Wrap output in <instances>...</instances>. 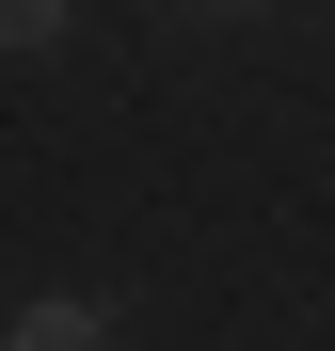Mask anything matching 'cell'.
Masks as SVG:
<instances>
[{
  "label": "cell",
  "mask_w": 335,
  "mask_h": 351,
  "mask_svg": "<svg viewBox=\"0 0 335 351\" xmlns=\"http://www.w3.org/2000/svg\"><path fill=\"white\" fill-rule=\"evenodd\" d=\"M0 351H112V304H80V287H32V304L0 319Z\"/></svg>",
  "instance_id": "6da1fadb"
},
{
  "label": "cell",
  "mask_w": 335,
  "mask_h": 351,
  "mask_svg": "<svg viewBox=\"0 0 335 351\" xmlns=\"http://www.w3.org/2000/svg\"><path fill=\"white\" fill-rule=\"evenodd\" d=\"M80 32V0H0V48H64Z\"/></svg>",
  "instance_id": "7a4b0ae2"
},
{
  "label": "cell",
  "mask_w": 335,
  "mask_h": 351,
  "mask_svg": "<svg viewBox=\"0 0 335 351\" xmlns=\"http://www.w3.org/2000/svg\"><path fill=\"white\" fill-rule=\"evenodd\" d=\"M192 16H256V0H192Z\"/></svg>",
  "instance_id": "3957f363"
}]
</instances>
